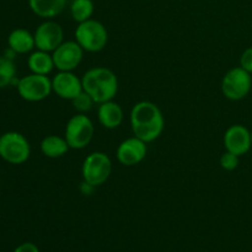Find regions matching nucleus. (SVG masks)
<instances>
[{
    "mask_svg": "<svg viewBox=\"0 0 252 252\" xmlns=\"http://www.w3.org/2000/svg\"><path fill=\"white\" fill-rule=\"evenodd\" d=\"M130 127L134 137L152 143L161 135L165 118L159 106L150 101H140L130 110Z\"/></svg>",
    "mask_w": 252,
    "mask_h": 252,
    "instance_id": "nucleus-1",
    "label": "nucleus"
},
{
    "mask_svg": "<svg viewBox=\"0 0 252 252\" xmlns=\"http://www.w3.org/2000/svg\"><path fill=\"white\" fill-rule=\"evenodd\" d=\"M83 89L96 103H103L116 97L118 93V79L111 69L95 66L86 71L81 78Z\"/></svg>",
    "mask_w": 252,
    "mask_h": 252,
    "instance_id": "nucleus-2",
    "label": "nucleus"
},
{
    "mask_svg": "<svg viewBox=\"0 0 252 252\" xmlns=\"http://www.w3.org/2000/svg\"><path fill=\"white\" fill-rule=\"evenodd\" d=\"M75 41L85 52L96 53L107 46L108 32L102 22L90 19L78 25L75 30Z\"/></svg>",
    "mask_w": 252,
    "mask_h": 252,
    "instance_id": "nucleus-3",
    "label": "nucleus"
},
{
    "mask_svg": "<svg viewBox=\"0 0 252 252\" xmlns=\"http://www.w3.org/2000/svg\"><path fill=\"white\" fill-rule=\"evenodd\" d=\"M31 145L24 134L6 132L0 135V158L11 165H21L29 160Z\"/></svg>",
    "mask_w": 252,
    "mask_h": 252,
    "instance_id": "nucleus-4",
    "label": "nucleus"
},
{
    "mask_svg": "<svg viewBox=\"0 0 252 252\" xmlns=\"http://www.w3.org/2000/svg\"><path fill=\"white\" fill-rule=\"evenodd\" d=\"M95 133V126L85 113H78L68 121L64 138L70 149H84L90 144Z\"/></svg>",
    "mask_w": 252,
    "mask_h": 252,
    "instance_id": "nucleus-5",
    "label": "nucleus"
},
{
    "mask_svg": "<svg viewBox=\"0 0 252 252\" xmlns=\"http://www.w3.org/2000/svg\"><path fill=\"white\" fill-rule=\"evenodd\" d=\"M112 172V161L110 157L102 152H94L85 158L81 167L84 181L98 187L105 184Z\"/></svg>",
    "mask_w": 252,
    "mask_h": 252,
    "instance_id": "nucleus-6",
    "label": "nucleus"
},
{
    "mask_svg": "<svg viewBox=\"0 0 252 252\" xmlns=\"http://www.w3.org/2000/svg\"><path fill=\"white\" fill-rule=\"evenodd\" d=\"M16 89L20 97L27 102L43 101L53 93L52 79H49L48 75H39L33 73L19 79Z\"/></svg>",
    "mask_w": 252,
    "mask_h": 252,
    "instance_id": "nucleus-7",
    "label": "nucleus"
},
{
    "mask_svg": "<svg viewBox=\"0 0 252 252\" xmlns=\"http://www.w3.org/2000/svg\"><path fill=\"white\" fill-rule=\"evenodd\" d=\"M251 74L241 66L230 69L221 80V93L228 100L240 101L251 91Z\"/></svg>",
    "mask_w": 252,
    "mask_h": 252,
    "instance_id": "nucleus-8",
    "label": "nucleus"
},
{
    "mask_svg": "<svg viewBox=\"0 0 252 252\" xmlns=\"http://www.w3.org/2000/svg\"><path fill=\"white\" fill-rule=\"evenodd\" d=\"M36 48L39 51L52 52L56 51L64 42L63 27L56 21L47 20L38 25L33 33Z\"/></svg>",
    "mask_w": 252,
    "mask_h": 252,
    "instance_id": "nucleus-9",
    "label": "nucleus"
},
{
    "mask_svg": "<svg viewBox=\"0 0 252 252\" xmlns=\"http://www.w3.org/2000/svg\"><path fill=\"white\" fill-rule=\"evenodd\" d=\"M84 49L76 41L63 42L54 52V65L59 71H73L80 65L84 57Z\"/></svg>",
    "mask_w": 252,
    "mask_h": 252,
    "instance_id": "nucleus-10",
    "label": "nucleus"
},
{
    "mask_svg": "<svg viewBox=\"0 0 252 252\" xmlns=\"http://www.w3.org/2000/svg\"><path fill=\"white\" fill-rule=\"evenodd\" d=\"M148 143L137 137L127 138L117 148L118 161L125 166H135L145 159L148 153Z\"/></svg>",
    "mask_w": 252,
    "mask_h": 252,
    "instance_id": "nucleus-11",
    "label": "nucleus"
},
{
    "mask_svg": "<svg viewBox=\"0 0 252 252\" xmlns=\"http://www.w3.org/2000/svg\"><path fill=\"white\" fill-rule=\"evenodd\" d=\"M224 147L238 157L245 155L252 147L251 132L243 125L230 126L224 133Z\"/></svg>",
    "mask_w": 252,
    "mask_h": 252,
    "instance_id": "nucleus-12",
    "label": "nucleus"
},
{
    "mask_svg": "<svg viewBox=\"0 0 252 252\" xmlns=\"http://www.w3.org/2000/svg\"><path fill=\"white\" fill-rule=\"evenodd\" d=\"M53 93L63 100L71 101L83 93V81L73 71H59L52 79Z\"/></svg>",
    "mask_w": 252,
    "mask_h": 252,
    "instance_id": "nucleus-13",
    "label": "nucleus"
},
{
    "mask_svg": "<svg viewBox=\"0 0 252 252\" xmlns=\"http://www.w3.org/2000/svg\"><path fill=\"white\" fill-rule=\"evenodd\" d=\"M98 122L107 129H116L120 127L125 118L122 107L113 100L100 103L97 110Z\"/></svg>",
    "mask_w": 252,
    "mask_h": 252,
    "instance_id": "nucleus-14",
    "label": "nucleus"
},
{
    "mask_svg": "<svg viewBox=\"0 0 252 252\" xmlns=\"http://www.w3.org/2000/svg\"><path fill=\"white\" fill-rule=\"evenodd\" d=\"M7 46L16 54L31 53L36 48L33 33L26 29H15L7 36Z\"/></svg>",
    "mask_w": 252,
    "mask_h": 252,
    "instance_id": "nucleus-15",
    "label": "nucleus"
},
{
    "mask_svg": "<svg viewBox=\"0 0 252 252\" xmlns=\"http://www.w3.org/2000/svg\"><path fill=\"white\" fill-rule=\"evenodd\" d=\"M31 11L42 19L51 20L63 12L66 0H29Z\"/></svg>",
    "mask_w": 252,
    "mask_h": 252,
    "instance_id": "nucleus-16",
    "label": "nucleus"
},
{
    "mask_svg": "<svg viewBox=\"0 0 252 252\" xmlns=\"http://www.w3.org/2000/svg\"><path fill=\"white\" fill-rule=\"evenodd\" d=\"M27 66L31 73L39 74V75H48L56 68L52 53L39 49L30 53L27 58Z\"/></svg>",
    "mask_w": 252,
    "mask_h": 252,
    "instance_id": "nucleus-17",
    "label": "nucleus"
},
{
    "mask_svg": "<svg viewBox=\"0 0 252 252\" xmlns=\"http://www.w3.org/2000/svg\"><path fill=\"white\" fill-rule=\"evenodd\" d=\"M70 149L68 145V142L65 138L59 137V135L51 134L47 135L42 139L41 142V152L44 157L49 159H58L63 155L66 154V152Z\"/></svg>",
    "mask_w": 252,
    "mask_h": 252,
    "instance_id": "nucleus-18",
    "label": "nucleus"
},
{
    "mask_svg": "<svg viewBox=\"0 0 252 252\" xmlns=\"http://www.w3.org/2000/svg\"><path fill=\"white\" fill-rule=\"evenodd\" d=\"M95 5L93 0H73L70 4V15L78 24L85 22L93 17Z\"/></svg>",
    "mask_w": 252,
    "mask_h": 252,
    "instance_id": "nucleus-19",
    "label": "nucleus"
},
{
    "mask_svg": "<svg viewBox=\"0 0 252 252\" xmlns=\"http://www.w3.org/2000/svg\"><path fill=\"white\" fill-rule=\"evenodd\" d=\"M16 79V66L12 59L0 56V89H5L14 84Z\"/></svg>",
    "mask_w": 252,
    "mask_h": 252,
    "instance_id": "nucleus-20",
    "label": "nucleus"
},
{
    "mask_svg": "<svg viewBox=\"0 0 252 252\" xmlns=\"http://www.w3.org/2000/svg\"><path fill=\"white\" fill-rule=\"evenodd\" d=\"M71 103H73L74 108H75L79 113H86L89 112V111H91V108H93V106L95 105L96 102L88 93L83 91V93L79 94L75 98L71 100Z\"/></svg>",
    "mask_w": 252,
    "mask_h": 252,
    "instance_id": "nucleus-21",
    "label": "nucleus"
},
{
    "mask_svg": "<svg viewBox=\"0 0 252 252\" xmlns=\"http://www.w3.org/2000/svg\"><path fill=\"white\" fill-rule=\"evenodd\" d=\"M239 158L240 157L235 155L234 153L225 152L220 157V160H219L221 169L225 170V171H234V170H236L239 166Z\"/></svg>",
    "mask_w": 252,
    "mask_h": 252,
    "instance_id": "nucleus-22",
    "label": "nucleus"
},
{
    "mask_svg": "<svg viewBox=\"0 0 252 252\" xmlns=\"http://www.w3.org/2000/svg\"><path fill=\"white\" fill-rule=\"evenodd\" d=\"M240 66L252 74V47H249L243 52L240 57Z\"/></svg>",
    "mask_w": 252,
    "mask_h": 252,
    "instance_id": "nucleus-23",
    "label": "nucleus"
},
{
    "mask_svg": "<svg viewBox=\"0 0 252 252\" xmlns=\"http://www.w3.org/2000/svg\"><path fill=\"white\" fill-rule=\"evenodd\" d=\"M14 252H39V249L33 243H22L15 249Z\"/></svg>",
    "mask_w": 252,
    "mask_h": 252,
    "instance_id": "nucleus-24",
    "label": "nucleus"
},
{
    "mask_svg": "<svg viewBox=\"0 0 252 252\" xmlns=\"http://www.w3.org/2000/svg\"><path fill=\"white\" fill-rule=\"evenodd\" d=\"M96 187L93 186V185H90L89 182L84 181L80 184V187H79V189H80V192L83 194H85V196H91V194L94 193V191H95Z\"/></svg>",
    "mask_w": 252,
    "mask_h": 252,
    "instance_id": "nucleus-25",
    "label": "nucleus"
},
{
    "mask_svg": "<svg viewBox=\"0 0 252 252\" xmlns=\"http://www.w3.org/2000/svg\"><path fill=\"white\" fill-rule=\"evenodd\" d=\"M251 142H252V132H251Z\"/></svg>",
    "mask_w": 252,
    "mask_h": 252,
    "instance_id": "nucleus-26",
    "label": "nucleus"
},
{
    "mask_svg": "<svg viewBox=\"0 0 252 252\" xmlns=\"http://www.w3.org/2000/svg\"><path fill=\"white\" fill-rule=\"evenodd\" d=\"M251 29H252V21H251Z\"/></svg>",
    "mask_w": 252,
    "mask_h": 252,
    "instance_id": "nucleus-27",
    "label": "nucleus"
}]
</instances>
